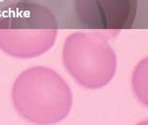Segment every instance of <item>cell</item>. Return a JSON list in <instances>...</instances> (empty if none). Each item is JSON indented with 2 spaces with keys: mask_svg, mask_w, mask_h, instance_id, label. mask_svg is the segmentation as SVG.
<instances>
[{
  "mask_svg": "<svg viewBox=\"0 0 148 125\" xmlns=\"http://www.w3.org/2000/svg\"><path fill=\"white\" fill-rule=\"evenodd\" d=\"M12 101L18 115L35 124H53L67 117L73 96L60 75L38 66L26 69L12 87Z\"/></svg>",
  "mask_w": 148,
  "mask_h": 125,
  "instance_id": "6da1fadb",
  "label": "cell"
},
{
  "mask_svg": "<svg viewBox=\"0 0 148 125\" xmlns=\"http://www.w3.org/2000/svg\"><path fill=\"white\" fill-rule=\"evenodd\" d=\"M58 25L46 6L19 2L0 14V49L16 58H34L53 47Z\"/></svg>",
  "mask_w": 148,
  "mask_h": 125,
  "instance_id": "7a4b0ae2",
  "label": "cell"
},
{
  "mask_svg": "<svg viewBox=\"0 0 148 125\" xmlns=\"http://www.w3.org/2000/svg\"><path fill=\"white\" fill-rule=\"evenodd\" d=\"M62 59L68 73L83 87H106L116 72V55L100 32H75L66 38Z\"/></svg>",
  "mask_w": 148,
  "mask_h": 125,
  "instance_id": "3957f363",
  "label": "cell"
},
{
  "mask_svg": "<svg viewBox=\"0 0 148 125\" xmlns=\"http://www.w3.org/2000/svg\"><path fill=\"white\" fill-rule=\"evenodd\" d=\"M75 12L85 28L121 31L132 28L138 0H75Z\"/></svg>",
  "mask_w": 148,
  "mask_h": 125,
  "instance_id": "277c9868",
  "label": "cell"
}]
</instances>
